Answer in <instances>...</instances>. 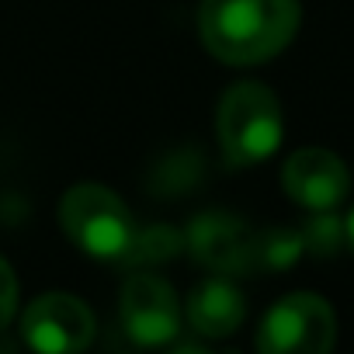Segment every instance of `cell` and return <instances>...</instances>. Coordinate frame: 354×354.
Here are the masks:
<instances>
[{
  "mask_svg": "<svg viewBox=\"0 0 354 354\" xmlns=\"http://www.w3.org/2000/svg\"><path fill=\"white\" fill-rule=\"evenodd\" d=\"M302 21L299 0H202V46L230 66H257L274 59L295 39Z\"/></svg>",
  "mask_w": 354,
  "mask_h": 354,
  "instance_id": "1",
  "label": "cell"
},
{
  "mask_svg": "<svg viewBox=\"0 0 354 354\" xmlns=\"http://www.w3.org/2000/svg\"><path fill=\"white\" fill-rule=\"evenodd\" d=\"M344 243H347V250L354 254V209H351V216L344 219Z\"/></svg>",
  "mask_w": 354,
  "mask_h": 354,
  "instance_id": "14",
  "label": "cell"
},
{
  "mask_svg": "<svg viewBox=\"0 0 354 354\" xmlns=\"http://www.w3.org/2000/svg\"><path fill=\"white\" fill-rule=\"evenodd\" d=\"M185 247V233H177L170 226H149V230H136V240L125 254L122 264H136V268H149L160 261H170L177 250Z\"/></svg>",
  "mask_w": 354,
  "mask_h": 354,
  "instance_id": "11",
  "label": "cell"
},
{
  "mask_svg": "<svg viewBox=\"0 0 354 354\" xmlns=\"http://www.w3.org/2000/svg\"><path fill=\"white\" fill-rule=\"evenodd\" d=\"M302 233V243L306 250L319 254V257H330L344 247V219L333 216V209H323V212H313V219L299 230Z\"/></svg>",
  "mask_w": 354,
  "mask_h": 354,
  "instance_id": "12",
  "label": "cell"
},
{
  "mask_svg": "<svg viewBox=\"0 0 354 354\" xmlns=\"http://www.w3.org/2000/svg\"><path fill=\"white\" fill-rule=\"evenodd\" d=\"M281 185L295 205H302L309 212H323V209H337L344 202V195L351 188V174L337 153L306 146L285 160Z\"/></svg>",
  "mask_w": 354,
  "mask_h": 354,
  "instance_id": "8",
  "label": "cell"
},
{
  "mask_svg": "<svg viewBox=\"0 0 354 354\" xmlns=\"http://www.w3.org/2000/svg\"><path fill=\"white\" fill-rule=\"evenodd\" d=\"M333 340L337 316L316 292H292L278 299L257 326V351L264 354H326Z\"/></svg>",
  "mask_w": 354,
  "mask_h": 354,
  "instance_id": "4",
  "label": "cell"
},
{
  "mask_svg": "<svg viewBox=\"0 0 354 354\" xmlns=\"http://www.w3.org/2000/svg\"><path fill=\"white\" fill-rule=\"evenodd\" d=\"M15 313H18V278H15L11 264L0 257V330L11 326Z\"/></svg>",
  "mask_w": 354,
  "mask_h": 354,
  "instance_id": "13",
  "label": "cell"
},
{
  "mask_svg": "<svg viewBox=\"0 0 354 354\" xmlns=\"http://www.w3.org/2000/svg\"><path fill=\"white\" fill-rule=\"evenodd\" d=\"M185 316H188V326H192L195 333L209 337V340L233 337V333L243 326L247 299H243V292H240L226 274H216V278H205V281L188 295Z\"/></svg>",
  "mask_w": 354,
  "mask_h": 354,
  "instance_id": "9",
  "label": "cell"
},
{
  "mask_svg": "<svg viewBox=\"0 0 354 354\" xmlns=\"http://www.w3.org/2000/svg\"><path fill=\"white\" fill-rule=\"evenodd\" d=\"M59 223L66 236L97 261H125L132 240H136V219L129 205L104 185L84 181L73 185L59 202Z\"/></svg>",
  "mask_w": 354,
  "mask_h": 354,
  "instance_id": "3",
  "label": "cell"
},
{
  "mask_svg": "<svg viewBox=\"0 0 354 354\" xmlns=\"http://www.w3.org/2000/svg\"><path fill=\"white\" fill-rule=\"evenodd\" d=\"M94 313L70 292H46L25 306L21 316V340L46 354H70L84 351L94 340Z\"/></svg>",
  "mask_w": 354,
  "mask_h": 354,
  "instance_id": "6",
  "label": "cell"
},
{
  "mask_svg": "<svg viewBox=\"0 0 354 354\" xmlns=\"http://www.w3.org/2000/svg\"><path fill=\"white\" fill-rule=\"evenodd\" d=\"M306 243L299 230H264L254 236V274L257 271H285L302 257Z\"/></svg>",
  "mask_w": 354,
  "mask_h": 354,
  "instance_id": "10",
  "label": "cell"
},
{
  "mask_svg": "<svg viewBox=\"0 0 354 354\" xmlns=\"http://www.w3.org/2000/svg\"><path fill=\"white\" fill-rule=\"evenodd\" d=\"M254 230L230 212H202L185 230V247L216 274H254Z\"/></svg>",
  "mask_w": 354,
  "mask_h": 354,
  "instance_id": "7",
  "label": "cell"
},
{
  "mask_svg": "<svg viewBox=\"0 0 354 354\" xmlns=\"http://www.w3.org/2000/svg\"><path fill=\"white\" fill-rule=\"evenodd\" d=\"M118 316L132 344L139 347H167L181 333V302L170 281L153 271H136L122 285Z\"/></svg>",
  "mask_w": 354,
  "mask_h": 354,
  "instance_id": "5",
  "label": "cell"
},
{
  "mask_svg": "<svg viewBox=\"0 0 354 354\" xmlns=\"http://www.w3.org/2000/svg\"><path fill=\"white\" fill-rule=\"evenodd\" d=\"M285 132L278 94L257 80L233 84L216 108V136L233 167H254L278 153Z\"/></svg>",
  "mask_w": 354,
  "mask_h": 354,
  "instance_id": "2",
  "label": "cell"
}]
</instances>
